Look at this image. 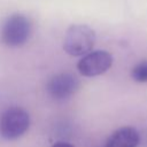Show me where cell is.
Returning <instances> with one entry per match:
<instances>
[{"mask_svg": "<svg viewBox=\"0 0 147 147\" xmlns=\"http://www.w3.org/2000/svg\"><path fill=\"white\" fill-rule=\"evenodd\" d=\"M32 24L29 17L23 14H13L8 16L2 23L0 38L8 47H21L30 38Z\"/></svg>", "mask_w": 147, "mask_h": 147, "instance_id": "7a4b0ae2", "label": "cell"}, {"mask_svg": "<svg viewBox=\"0 0 147 147\" xmlns=\"http://www.w3.org/2000/svg\"><path fill=\"white\" fill-rule=\"evenodd\" d=\"M131 77L138 83H147V60L139 62L132 69Z\"/></svg>", "mask_w": 147, "mask_h": 147, "instance_id": "52a82bcc", "label": "cell"}, {"mask_svg": "<svg viewBox=\"0 0 147 147\" xmlns=\"http://www.w3.org/2000/svg\"><path fill=\"white\" fill-rule=\"evenodd\" d=\"M113 64V55L107 51H92L77 63V70L85 77H95L105 74Z\"/></svg>", "mask_w": 147, "mask_h": 147, "instance_id": "277c9868", "label": "cell"}, {"mask_svg": "<svg viewBox=\"0 0 147 147\" xmlns=\"http://www.w3.org/2000/svg\"><path fill=\"white\" fill-rule=\"evenodd\" d=\"M52 147H75V146L71 144H68V142H57V144L53 145Z\"/></svg>", "mask_w": 147, "mask_h": 147, "instance_id": "ba28073f", "label": "cell"}, {"mask_svg": "<svg viewBox=\"0 0 147 147\" xmlns=\"http://www.w3.org/2000/svg\"><path fill=\"white\" fill-rule=\"evenodd\" d=\"M79 88L78 78L71 72H60L49 78L46 84L48 95L56 101H63L72 96Z\"/></svg>", "mask_w": 147, "mask_h": 147, "instance_id": "5b68a950", "label": "cell"}, {"mask_svg": "<svg viewBox=\"0 0 147 147\" xmlns=\"http://www.w3.org/2000/svg\"><path fill=\"white\" fill-rule=\"evenodd\" d=\"M30 126L29 113L21 107H10L0 116V136L6 140H16Z\"/></svg>", "mask_w": 147, "mask_h": 147, "instance_id": "3957f363", "label": "cell"}, {"mask_svg": "<svg viewBox=\"0 0 147 147\" xmlns=\"http://www.w3.org/2000/svg\"><path fill=\"white\" fill-rule=\"evenodd\" d=\"M140 137L136 129L131 126H123L114 131L107 139L105 147H137Z\"/></svg>", "mask_w": 147, "mask_h": 147, "instance_id": "8992f818", "label": "cell"}, {"mask_svg": "<svg viewBox=\"0 0 147 147\" xmlns=\"http://www.w3.org/2000/svg\"><path fill=\"white\" fill-rule=\"evenodd\" d=\"M95 32L86 24H74L64 34L63 49L71 56H84L92 52L95 44Z\"/></svg>", "mask_w": 147, "mask_h": 147, "instance_id": "6da1fadb", "label": "cell"}]
</instances>
